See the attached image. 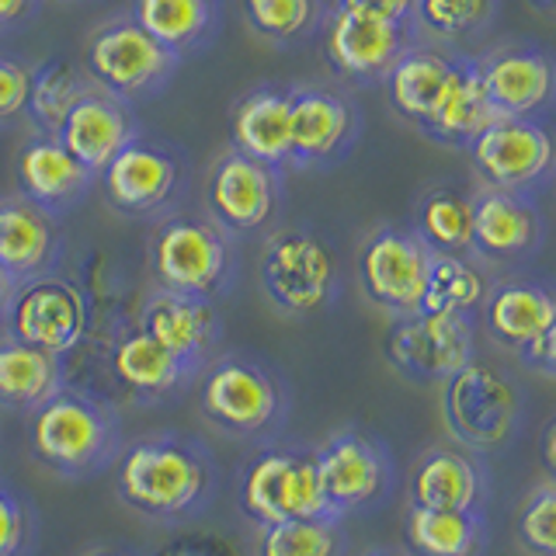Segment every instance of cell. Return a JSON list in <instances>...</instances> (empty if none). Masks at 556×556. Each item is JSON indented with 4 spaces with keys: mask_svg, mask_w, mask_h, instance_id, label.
Segmentation results:
<instances>
[{
    "mask_svg": "<svg viewBox=\"0 0 556 556\" xmlns=\"http://www.w3.org/2000/svg\"><path fill=\"white\" fill-rule=\"evenodd\" d=\"M532 4L543 11V14H553V8H556V0H532Z\"/></svg>",
    "mask_w": 556,
    "mask_h": 556,
    "instance_id": "f6af8a7d",
    "label": "cell"
},
{
    "mask_svg": "<svg viewBox=\"0 0 556 556\" xmlns=\"http://www.w3.org/2000/svg\"><path fill=\"white\" fill-rule=\"evenodd\" d=\"M483 327L497 344L529 365L553 376L556 369V303L539 282H501L483 295Z\"/></svg>",
    "mask_w": 556,
    "mask_h": 556,
    "instance_id": "4fadbf2b",
    "label": "cell"
},
{
    "mask_svg": "<svg viewBox=\"0 0 556 556\" xmlns=\"http://www.w3.org/2000/svg\"><path fill=\"white\" fill-rule=\"evenodd\" d=\"M150 271L156 289L213 300L233 282V240L208 216L174 213L153 230Z\"/></svg>",
    "mask_w": 556,
    "mask_h": 556,
    "instance_id": "7a4b0ae2",
    "label": "cell"
},
{
    "mask_svg": "<svg viewBox=\"0 0 556 556\" xmlns=\"http://www.w3.org/2000/svg\"><path fill=\"white\" fill-rule=\"evenodd\" d=\"M501 0H414L410 25L431 42H463L491 31Z\"/></svg>",
    "mask_w": 556,
    "mask_h": 556,
    "instance_id": "d590c367",
    "label": "cell"
},
{
    "mask_svg": "<svg viewBox=\"0 0 556 556\" xmlns=\"http://www.w3.org/2000/svg\"><path fill=\"white\" fill-rule=\"evenodd\" d=\"M243 22L261 42L289 49L303 46L327 22V0H240Z\"/></svg>",
    "mask_w": 556,
    "mask_h": 556,
    "instance_id": "d6a6232c",
    "label": "cell"
},
{
    "mask_svg": "<svg viewBox=\"0 0 556 556\" xmlns=\"http://www.w3.org/2000/svg\"><path fill=\"white\" fill-rule=\"evenodd\" d=\"M459 60H463V52H452L442 46H428V42L407 46L390 66L387 80H382L390 109L400 118H407L410 126H421L434 112V104L442 101Z\"/></svg>",
    "mask_w": 556,
    "mask_h": 556,
    "instance_id": "d4e9b609",
    "label": "cell"
},
{
    "mask_svg": "<svg viewBox=\"0 0 556 556\" xmlns=\"http://www.w3.org/2000/svg\"><path fill=\"white\" fill-rule=\"evenodd\" d=\"M14 289H17V282H14V278H11L4 268H0V317H4V309H8V303H11Z\"/></svg>",
    "mask_w": 556,
    "mask_h": 556,
    "instance_id": "ee69618b",
    "label": "cell"
},
{
    "mask_svg": "<svg viewBox=\"0 0 556 556\" xmlns=\"http://www.w3.org/2000/svg\"><path fill=\"white\" fill-rule=\"evenodd\" d=\"M428 265L431 251L407 226H379L358 248V282L369 303L393 317L421 309Z\"/></svg>",
    "mask_w": 556,
    "mask_h": 556,
    "instance_id": "7c38bea8",
    "label": "cell"
},
{
    "mask_svg": "<svg viewBox=\"0 0 556 556\" xmlns=\"http://www.w3.org/2000/svg\"><path fill=\"white\" fill-rule=\"evenodd\" d=\"M414 25L404 22L330 8L324 22V56L344 84L372 87L387 80L400 52L414 46Z\"/></svg>",
    "mask_w": 556,
    "mask_h": 556,
    "instance_id": "5bb4252c",
    "label": "cell"
},
{
    "mask_svg": "<svg viewBox=\"0 0 556 556\" xmlns=\"http://www.w3.org/2000/svg\"><path fill=\"white\" fill-rule=\"evenodd\" d=\"M448 425L459 431V439L473 445H497L508 439L518 396L511 382L497 376L486 365L469 362L448 379Z\"/></svg>",
    "mask_w": 556,
    "mask_h": 556,
    "instance_id": "ffe728a7",
    "label": "cell"
},
{
    "mask_svg": "<svg viewBox=\"0 0 556 556\" xmlns=\"http://www.w3.org/2000/svg\"><path fill=\"white\" fill-rule=\"evenodd\" d=\"M483 295L486 282L473 268V261L456 254H431L425 300L417 313H459V317H469L483 303Z\"/></svg>",
    "mask_w": 556,
    "mask_h": 556,
    "instance_id": "8d00e7d4",
    "label": "cell"
},
{
    "mask_svg": "<svg viewBox=\"0 0 556 556\" xmlns=\"http://www.w3.org/2000/svg\"><path fill=\"white\" fill-rule=\"evenodd\" d=\"M518 539L535 556H556V486L543 483L518 515Z\"/></svg>",
    "mask_w": 556,
    "mask_h": 556,
    "instance_id": "f35d334b",
    "label": "cell"
},
{
    "mask_svg": "<svg viewBox=\"0 0 556 556\" xmlns=\"http://www.w3.org/2000/svg\"><path fill=\"white\" fill-rule=\"evenodd\" d=\"M286 170L268 167L248 153L226 150L205 174V213L230 237L257 233L275 219L286 195Z\"/></svg>",
    "mask_w": 556,
    "mask_h": 556,
    "instance_id": "8fae6325",
    "label": "cell"
},
{
    "mask_svg": "<svg viewBox=\"0 0 556 556\" xmlns=\"http://www.w3.org/2000/svg\"><path fill=\"white\" fill-rule=\"evenodd\" d=\"M334 8H344V11H358V14H372V17H387V22H404V25H410L414 0H334Z\"/></svg>",
    "mask_w": 556,
    "mask_h": 556,
    "instance_id": "b9f144b4",
    "label": "cell"
},
{
    "mask_svg": "<svg viewBox=\"0 0 556 556\" xmlns=\"http://www.w3.org/2000/svg\"><path fill=\"white\" fill-rule=\"evenodd\" d=\"M338 518H295L278 526H261L257 556H338Z\"/></svg>",
    "mask_w": 556,
    "mask_h": 556,
    "instance_id": "74e56055",
    "label": "cell"
},
{
    "mask_svg": "<svg viewBox=\"0 0 556 556\" xmlns=\"http://www.w3.org/2000/svg\"><path fill=\"white\" fill-rule=\"evenodd\" d=\"M410 230L431 254H473V195L452 185L428 188L417 199Z\"/></svg>",
    "mask_w": 556,
    "mask_h": 556,
    "instance_id": "4dcf8cb0",
    "label": "cell"
},
{
    "mask_svg": "<svg viewBox=\"0 0 556 556\" xmlns=\"http://www.w3.org/2000/svg\"><path fill=\"white\" fill-rule=\"evenodd\" d=\"M320 491L330 511L341 515L348 508L376 501L390 483V459L365 431H338L313 452Z\"/></svg>",
    "mask_w": 556,
    "mask_h": 556,
    "instance_id": "ac0fdd59",
    "label": "cell"
},
{
    "mask_svg": "<svg viewBox=\"0 0 556 556\" xmlns=\"http://www.w3.org/2000/svg\"><path fill=\"white\" fill-rule=\"evenodd\" d=\"M60 390H63L60 355L22 344L14 338L0 341V404L17 410H35Z\"/></svg>",
    "mask_w": 556,
    "mask_h": 556,
    "instance_id": "1f68e13d",
    "label": "cell"
},
{
    "mask_svg": "<svg viewBox=\"0 0 556 556\" xmlns=\"http://www.w3.org/2000/svg\"><path fill=\"white\" fill-rule=\"evenodd\" d=\"M42 0H0V31H14L35 22Z\"/></svg>",
    "mask_w": 556,
    "mask_h": 556,
    "instance_id": "7bdbcfd3",
    "label": "cell"
},
{
    "mask_svg": "<svg viewBox=\"0 0 556 556\" xmlns=\"http://www.w3.org/2000/svg\"><path fill=\"white\" fill-rule=\"evenodd\" d=\"M199 404L216 428L251 439L282 421L286 396L268 365L248 355H223L202 376Z\"/></svg>",
    "mask_w": 556,
    "mask_h": 556,
    "instance_id": "9c48e42d",
    "label": "cell"
},
{
    "mask_svg": "<svg viewBox=\"0 0 556 556\" xmlns=\"http://www.w3.org/2000/svg\"><path fill=\"white\" fill-rule=\"evenodd\" d=\"M118 497L153 521H181L199 515L216 486L213 456L178 434H156L122 452L115 469Z\"/></svg>",
    "mask_w": 556,
    "mask_h": 556,
    "instance_id": "6da1fadb",
    "label": "cell"
},
{
    "mask_svg": "<svg viewBox=\"0 0 556 556\" xmlns=\"http://www.w3.org/2000/svg\"><path fill=\"white\" fill-rule=\"evenodd\" d=\"M118 442L115 414L98 400L60 390L31 414V452L63 477H87L112 459Z\"/></svg>",
    "mask_w": 556,
    "mask_h": 556,
    "instance_id": "5b68a950",
    "label": "cell"
},
{
    "mask_svg": "<svg viewBox=\"0 0 556 556\" xmlns=\"http://www.w3.org/2000/svg\"><path fill=\"white\" fill-rule=\"evenodd\" d=\"M139 132L143 129H139L132 104L118 101L109 91H101V87L91 84V91H87L63 118V126L56 129V139L87 170L101 174L109 167L112 156Z\"/></svg>",
    "mask_w": 556,
    "mask_h": 556,
    "instance_id": "603a6c76",
    "label": "cell"
},
{
    "mask_svg": "<svg viewBox=\"0 0 556 556\" xmlns=\"http://www.w3.org/2000/svg\"><path fill=\"white\" fill-rule=\"evenodd\" d=\"M112 372L122 387L143 400L167 396L191 376L164 344H156L139 327L129 330L126 338H118V344L112 348Z\"/></svg>",
    "mask_w": 556,
    "mask_h": 556,
    "instance_id": "f546056e",
    "label": "cell"
},
{
    "mask_svg": "<svg viewBox=\"0 0 556 556\" xmlns=\"http://www.w3.org/2000/svg\"><path fill=\"white\" fill-rule=\"evenodd\" d=\"M469 161L480 188L515 191L535 199L546 191L556 170V150L546 122L539 118H497L469 143Z\"/></svg>",
    "mask_w": 556,
    "mask_h": 556,
    "instance_id": "ba28073f",
    "label": "cell"
},
{
    "mask_svg": "<svg viewBox=\"0 0 556 556\" xmlns=\"http://www.w3.org/2000/svg\"><path fill=\"white\" fill-rule=\"evenodd\" d=\"M497 109L491 104L483 91V80L473 66V56H463L456 74H452L442 101L434 104V112L421 122V136L431 139V143L448 147V150H469V143L491 129L497 122Z\"/></svg>",
    "mask_w": 556,
    "mask_h": 556,
    "instance_id": "83f0119b",
    "label": "cell"
},
{
    "mask_svg": "<svg viewBox=\"0 0 556 556\" xmlns=\"http://www.w3.org/2000/svg\"><path fill=\"white\" fill-rule=\"evenodd\" d=\"M60 257V219L22 195L0 199V268L14 282L46 275Z\"/></svg>",
    "mask_w": 556,
    "mask_h": 556,
    "instance_id": "4316f807",
    "label": "cell"
},
{
    "mask_svg": "<svg viewBox=\"0 0 556 556\" xmlns=\"http://www.w3.org/2000/svg\"><path fill=\"white\" fill-rule=\"evenodd\" d=\"M483 497L480 466L456 448H431L414 466L410 477V504L439 511H477Z\"/></svg>",
    "mask_w": 556,
    "mask_h": 556,
    "instance_id": "f1b7e54d",
    "label": "cell"
},
{
    "mask_svg": "<svg viewBox=\"0 0 556 556\" xmlns=\"http://www.w3.org/2000/svg\"><path fill=\"white\" fill-rule=\"evenodd\" d=\"M91 91V80L84 70L66 60H46L31 66V91H28V118L39 132H52L63 126L70 109Z\"/></svg>",
    "mask_w": 556,
    "mask_h": 556,
    "instance_id": "e575fe53",
    "label": "cell"
},
{
    "mask_svg": "<svg viewBox=\"0 0 556 556\" xmlns=\"http://www.w3.org/2000/svg\"><path fill=\"white\" fill-rule=\"evenodd\" d=\"M139 330H147L156 344H164L195 376L219 341V317L213 300L156 289L139 309Z\"/></svg>",
    "mask_w": 556,
    "mask_h": 556,
    "instance_id": "44dd1931",
    "label": "cell"
},
{
    "mask_svg": "<svg viewBox=\"0 0 556 556\" xmlns=\"http://www.w3.org/2000/svg\"><path fill=\"white\" fill-rule=\"evenodd\" d=\"M181 60L139 28L129 14L112 17L87 35L84 77L126 104H143L167 91Z\"/></svg>",
    "mask_w": 556,
    "mask_h": 556,
    "instance_id": "277c9868",
    "label": "cell"
},
{
    "mask_svg": "<svg viewBox=\"0 0 556 556\" xmlns=\"http://www.w3.org/2000/svg\"><path fill=\"white\" fill-rule=\"evenodd\" d=\"M240 508L257 526H278L295 518H338L320 491L313 456L295 448H271L243 469Z\"/></svg>",
    "mask_w": 556,
    "mask_h": 556,
    "instance_id": "30bf717a",
    "label": "cell"
},
{
    "mask_svg": "<svg viewBox=\"0 0 556 556\" xmlns=\"http://www.w3.org/2000/svg\"><path fill=\"white\" fill-rule=\"evenodd\" d=\"M483 91L504 118L543 122L556 98V63L549 49L532 42H504L483 56H473Z\"/></svg>",
    "mask_w": 556,
    "mask_h": 556,
    "instance_id": "9a60e30c",
    "label": "cell"
},
{
    "mask_svg": "<svg viewBox=\"0 0 556 556\" xmlns=\"http://www.w3.org/2000/svg\"><path fill=\"white\" fill-rule=\"evenodd\" d=\"M91 556H129V553H118V549H94Z\"/></svg>",
    "mask_w": 556,
    "mask_h": 556,
    "instance_id": "bcb514c9",
    "label": "cell"
},
{
    "mask_svg": "<svg viewBox=\"0 0 556 556\" xmlns=\"http://www.w3.org/2000/svg\"><path fill=\"white\" fill-rule=\"evenodd\" d=\"M230 150L289 170V84H257L233 104Z\"/></svg>",
    "mask_w": 556,
    "mask_h": 556,
    "instance_id": "484cf974",
    "label": "cell"
},
{
    "mask_svg": "<svg viewBox=\"0 0 556 556\" xmlns=\"http://www.w3.org/2000/svg\"><path fill=\"white\" fill-rule=\"evenodd\" d=\"M104 202L129 219H167L188 195V156L178 143L139 132L101 174Z\"/></svg>",
    "mask_w": 556,
    "mask_h": 556,
    "instance_id": "3957f363",
    "label": "cell"
},
{
    "mask_svg": "<svg viewBox=\"0 0 556 556\" xmlns=\"http://www.w3.org/2000/svg\"><path fill=\"white\" fill-rule=\"evenodd\" d=\"M31 66L0 52V122H17L28 115Z\"/></svg>",
    "mask_w": 556,
    "mask_h": 556,
    "instance_id": "ab89813d",
    "label": "cell"
},
{
    "mask_svg": "<svg viewBox=\"0 0 556 556\" xmlns=\"http://www.w3.org/2000/svg\"><path fill=\"white\" fill-rule=\"evenodd\" d=\"M407 543L421 556H473L483 543L480 515L477 511L417 508V504H410Z\"/></svg>",
    "mask_w": 556,
    "mask_h": 556,
    "instance_id": "836d02e7",
    "label": "cell"
},
{
    "mask_svg": "<svg viewBox=\"0 0 556 556\" xmlns=\"http://www.w3.org/2000/svg\"><path fill=\"white\" fill-rule=\"evenodd\" d=\"M132 22L170 56L191 60L213 49L226 25L223 0H132Z\"/></svg>",
    "mask_w": 556,
    "mask_h": 556,
    "instance_id": "cb8c5ba5",
    "label": "cell"
},
{
    "mask_svg": "<svg viewBox=\"0 0 556 556\" xmlns=\"http://www.w3.org/2000/svg\"><path fill=\"white\" fill-rule=\"evenodd\" d=\"M261 286L286 317H309L338 295V257L306 226L278 230L261 251Z\"/></svg>",
    "mask_w": 556,
    "mask_h": 556,
    "instance_id": "8992f818",
    "label": "cell"
},
{
    "mask_svg": "<svg viewBox=\"0 0 556 556\" xmlns=\"http://www.w3.org/2000/svg\"><path fill=\"white\" fill-rule=\"evenodd\" d=\"M546 240V219L535 199L480 188L473 195V254L486 261H521Z\"/></svg>",
    "mask_w": 556,
    "mask_h": 556,
    "instance_id": "7402d4cb",
    "label": "cell"
},
{
    "mask_svg": "<svg viewBox=\"0 0 556 556\" xmlns=\"http://www.w3.org/2000/svg\"><path fill=\"white\" fill-rule=\"evenodd\" d=\"M387 358L410 379H452L473 362V327L459 313H410L387 334Z\"/></svg>",
    "mask_w": 556,
    "mask_h": 556,
    "instance_id": "e0dca14e",
    "label": "cell"
},
{
    "mask_svg": "<svg viewBox=\"0 0 556 556\" xmlns=\"http://www.w3.org/2000/svg\"><path fill=\"white\" fill-rule=\"evenodd\" d=\"M4 317L14 341L42 348L52 355H66L84 338L87 309L84 295L74 286L46 271L28 278V282H17Z\"/></svg>",
    "mask_w": 556,
    "mask_h": 556,
    "instance_id": "2e32d148",
    "label": "cell"
},
{
    "mask_svg": "<svg viewBox=\"0 0 556 556\" xmlns=\"http://www.w3.org/2000/svg\"><path fill=\"white\" fill-rule=\"evenodd\" d=\"M365 118L355 98L324 84H289V170H327L355 153Z\"/></svg>",
    "mask_w": 556,
    "mask_h": 556,
    "instance_id": "52a82bcc",
    "label": "cell"
},
{
    "mask_svg": "<svg viewBox=\"0 0 556 556\" xmlns=\"http://www.w3.org/2000/svg\"><path fill=\"white\" fill-rule=\"evenodd\" d=\"M17 195L49 216H66L87 199L98 174L87 170L52 132H35L14 156Z\"/></svg>",
    "mask_w": 556,
    "mask_h": 556,
    "instance_id": "d6986e66",
    "label": "cell"
},
{
    "mask_svg": "<svg viewBox=\"0 0 556 556\" xmlns=\"http://www.w3.org/2000/svg\"><path fill=\"white\" fill-rule=\"evenodd\" d=\"M369 556H390V553H369Z\"/></svg>",
    "mask_w": 556,
    "mask_h": 556,
    "instance_id": "7dc6e473",
    "label": "cell"
},
{
    "mask_svg": "<svg viewBox=\"0 0 556 556\" xmlns=\"http://www.w3.org/2000/svg\"><path fill=\"white\" fill-rule=\"evenodd\" d=\"M28 539V515L25 504L11 491H0V556H17Z\"/></svg>",
    "mask_w": 556,
    "mask_h": 556,
    "instance_id": "60d3db41",
    "label": "cell"
}]
</instances>
